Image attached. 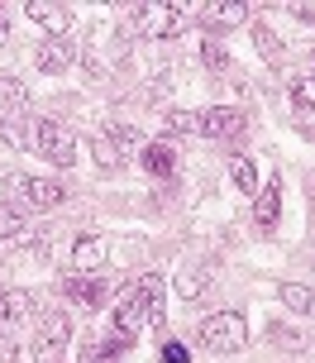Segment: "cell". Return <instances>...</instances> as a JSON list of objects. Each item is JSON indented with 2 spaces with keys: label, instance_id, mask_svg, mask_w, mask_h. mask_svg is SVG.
<instances>
[{
  "label": "cell",
  "instance_id": "obj_1",
  "mask_svg": "<svg viewBox=\"0 0 315 363\" xmlns=\"http://www.w3.org/2000/svg\"><path fill=\"white\" fill-rule=\"evenodd\" d=\"M125 19H130L134 34H144V38H177V34L191 29L196 15L186 5H130Z\"/></svg>",
  "mask_w": 315,
  "mask_h": 363
},
{
  "label": "cell",
  "instance_id": "obj_2",
  "mask_svg": "<svg viewBox=\"0 0 315 363\" xmlns=\"http://www.w3.org/2000/svg\"><path fill=\"white\" fill-rule=\"evenodd\" d=\"M196 340L210 354H239L244 340H248V325H244L239 311H215V315H205L201 325H196Z\"/></svg>",
  "mask_w": 315,
  "mask_h": 363
},
{
  "label": "cell",
  "instance_id": "obj_3",
  "mask_svg": "<svg viewBox=\"0 0 315 363\" xmlns=\"http://www.w3.org/2000/svg\"><path fill=\"white\" fill-rule=\"evenodd\" d=\"M29 134H34V139H29V148H34V153H43L48 163H57V167H72L76 163V139L57 125V120H34V125H29Z\"/></svg>",
  "mask_w": 315,
  "mask_h": 363
},
{
  "label": "cell",
  "instance_id": "obj_4",
  "mask_svg": "<svg viewBox=\"0 0 315 363\" xmlns=\"http://www.w3.org/2000/svg\"><path fill=\"white\" fill-rule=\"evenodd\" d=\"M72 345V320L62 315V311H43V320H38V335H34V359L38 363H57Z\"/></svg>",
  "mask_w": 315,
  "mask_h": 363
},
{
  "label": "cell",
  "instance_id": "obj_5",
  "mask_svg": "<svg viewBox=\"0 0 315 363\" xmlns=\"http://www.w3.org/2000/svg\"><path fill=\"white\" fill-rule=\"evenodd\" d=\"M62 296L81 311H96V306H105V301H115V287L101 282V277H86V272H67L62 277Z\"/></svg>",
  "mask_w": 315,
  "mask_h": 363
},
{
  "label": "cell",
  "instance_id": "obj_6",
  "mask_svg": "<svg viewBox=\"0 0 315 363\" xmlns=\"http://www.w3.org/2000/svg\"><path fill=\"white\" fill-rule=\"evenodd\" d=\"M10 191H15V196H29L34 211H53V206L67 201V186L57 177H10Z\"/></svg>",
  "mask_w": 315,
  "mask_h": 363
},
{
  "label": "cell",
  "instance_id": "obj_7",
  "mask_svg": "<svg viewBox=\"0 0 315 363\" xmlns=\"http://www.w3.org/2000/svg\"><path fill=\"white\" fill-rule=\"evenodd\" d=\"M24 15L34 19L48 38H67V34H72V10H67V5H53V0H29V5H24Z\"/></svg>",
  "mask_w": 315,
  "mask_h": 363
},
{
  "label": "cell",
  "instance_id": "obj_8",
  "mask_svg": "<svg viewBox=\"0 0 315 363\" xmlns=\"http://www.w3.org/2000/svg\"><path fill=\"white\" fill-rule=\"evenodd\" d=\"M105 263H110V239H101V235H76V244H72V272H86V277H96Z\"/></svg>",
  "mask_w": 315,
  "mask_h": 363
},
{
  "label": "cell",
  "instance_id": "obj_9",
  "mask_svg": "<svg viewBox=\"0 0 315 363\" xmlns=\"http://www.w3.org/2000/svg\"><path fill=\"white\" fill-rule=\"evenodd\" d=\"M196 19L210 34H224V29H239L244 19H248V5H239V0H210V5L196 10Z\"/></svg>",
  "mask_w": 315,
  "mask_h": 363
},
{
  "label": "cell",
  "instance_id": "obj_10",
  "mask_svg": "<svg viewBox=\"0 0 315 363\" xmlns=\"http://www.w3.org/2000/svg\"><path fill=\"white\" fill-rule=\"evenodd\" d=\"M201 134H205V139H239V134H244V115H239V110H229V106L205 110V115H201Z\"/></svg>",
  "mask_w": 315,
  "mask_h": 363
},
{
  "label": "cell",
  "instance_id": "obj_11",
  "mask_svg": "<svg viewBox=\"0 0 315 363\" xmlns=\"http://www.w3.org/2000/svg\"><path fill=\"white\" fill-rule=\"evenodd\" d=\"M72 48H67V38H43V43H38L34 48V67L38 72H67V67H72Z\"/></svg>",
  "mask_w": 315,
  "mask_h": 363
},
{
  "label": "cell",
  "instance_id": "obj_12",
  "mask_svg": "<svg viewBox=\"0 0 315 363\" xmlns=\"http://www.w3.org/2000/svg\"><path fill=\"white\" fill-rule=\"evenodd\" d=\"M277 216H282V182L273 177L258 191V211H253V220H258L263 230H273V225H277Z\"/></svg>",
  "mask_w": 315,
  "mask_h": 363
},
{
  "label": "cell",
  "instance_id": "obj_13",
  "mask_svg": "<svg viewBox=\"0 0 315 363\" xmlns=\"http://www.w3.org/2000/svg\"><path fill=\"white\" fill-rule=\"evenodd\" d=\"M144 167H149L153 177H172L177 172V148L163 144V139L158 144H144Z\"/></svg>",
  "mask_w": 315,
  "mask_h": 363
},
{
  "label": "cell",
  "instance_id": "obj_14",
  "mask_svg": "<svg viewBox=\"0 0 315 363\" xmlns=\"http://www.w3.org/2000/svg\"><path fill=\"white\" fill-rule=\"evenodd\" d=\"M277 296H282V306H287V311H297V315H311V320H315V287H301V282H282Z\"/></svg>",
  "mask_w": 315,
  "mask_h": 363
},
{
  "label": "cell",
  "instance_id": "obj_15",
  "mask_svg": "<svg viewBox=\"0 0 315 363\" xmlns=\"http://www.w3.org/2000/svg\"><path fill=\"white\" fill-rule=\"evenodd\" d=\"M163 291H167V282L158 277V272H149V277H139V301L153 311V320H163Z\"/></svg>",
  "mask_w": 315,
  "mask_h": 363
},
{
  "label": "cell",
  "instance_id": "obj_16",
  "mask_svg": "<svg viewBox=\"0 0 315 363\" xmlns=\"http://www.w3.org/2000/svg\"><path fill=\"white\" fill-rule=\"evenodd\" d=\"M29 230H24V216L10 211V206H0V244H24Z\"/></svg>",
  "mask_w": 315,
  "mask_h": 363
},
{
  "label": "cell",
  "instance_id": "obj_17",
  "mask_svg": "<svg viewBox=\"0 0 315 363\" xmlns=\"http://www.w3.org/2000/svg\"><path fill=\"white\" fill-rule=\"evenodd\" d=\"M229 177H234V191H263L258 186V167H253V158H234V163H229Z\"/></svg>",
  "mask_w": 315,
  "mask_h": 363
},
{
  "label": "cell",
  "instance_id": "obj_18",
  "mask_svg": "<svg viewBox=\"0 0 315 363\" xmlns=\"http://www.w3.org/2000/svg\"><path fill=\"white\" fill-rule=\"evenodd\" d=\"M287 96L297 110H315V77H287Z\"/></svg>",
  "mask_w": 315,
  "mask_h": 363
},
{
  "label": "cell",
  "instance_id": "obj_19",
  "mask_svg": "<svg viewBox=\"0 0 315 363\" xmlns=\"http://www.w3.org/2000/svg\"><path fill=\"white\" fill-rule=\"evenodd\" d=\"M81 363H115L110 335H86V340H81Z\"/></svg>",
  "mask_w": 315,
  "mask_h": 363
},
{
  "label": "cell",
  "instance_id": "obj_20",
  "mask_svg": "<svg viewBox=\"0 0 315 363\" xmlns=\"http://www.w3.org/2000/svg\"><path fill=\"white\" fill-rule=\"evenodd\" d=\"M0 106L5 110H24L29 106V91H24L19 77H0Z\"/></svg>",
  "mask_w": 315,
  "mask_h": 363
},
{
  "label": "cell",
  "instance_id": "obj_21",
  "mask_svg": "<svg viewBox=\"0 0 315 363\" xmlns=\"http://www.w3.org/2000/svg\"><path fill=\"white\" fill-rule=\"evenodd\" d=\"M105 139H110V148L125 158V153L139 148V129H134V125H110V129H105Z\"/></svg>",
  "mask_w": 315,
  "mask_h": 363
},
{
  "label": "cell",
  "instance_id": "obj_22",
  "mask_svg": "<svg viewBox=\"0 0 315 363\" xmlns=\"http://www.w3.org/2000/svg\"><path fill=\"white\" fill-rule=\"evenodd\" d=\"M186 296V301H196V296H205L210 291V268H191V272H182V287H177Z\"/></svg>",
  "mask_w": 315,
  "mask_h": 363
},
{
  "label": "cell",
  "instance_id": "obj_23",
  "mask_svg": "<svg viewBox=\"0 0 315 363\" xmlns=\"http://www.w3.org/2000/svg\"><path fill=\"white\" fill-rule=\"evenodd\" d=\"M201 62L210 67V72H224V67H229V53H224L220 43L210 38V43H201Z\"/></svg>",
  "mask_w": 315,
  "mask_h": 363
},
{
  "label": "cell",
  "instance_id": "obj_24",
  "mask_svg": "<svg viewBox=\"0 0 315 363\" xmlns=\"http://www.w3.org/2000/svg\"><path fill=\"white\" fill-rule=\"evenodd\" d=\"M167 129H182V134H201V115H191V110H172V115H167Z\"/></svg>",
  "mask_w": 315,
  "mask_h": 363
},
{
  "label": "cell",
  "instance_id": "obj_25",
  "mask_svg": "<svg viewBox=\"0 0 315 363\" xmlns=\"http://www.w3.org/2000/svg\"><path fill=\"white\" fill-rule=\"evenodd\" d=\"M273 345H282V349H301V345H306V335H301V330H292V325H273Z\"/></svg>",
  "mask_w": 315,
  "mask_h": 363
},
{
  "label": "cell",
  "instance_id": "obj_26",
  "mask_svg": "<svg viewBox=\"0 0 315 363\" xmlns=\"http://www.w3.org/2000/svg\"><path fill=\"white\" fill-rule=\"evenodd\" d=\"M96 163H101V167H120V163H125V158L110 148V139H105V134L96 139Z\"/></svg>",
  "mask_w": 315,
  "mask_h": 363
},
{
  "label": "cell",
  "instance_id": "obj_27",
  "mask_svg": "<svg viewBox=\"0 0 315 363\" xmlns=\"http://www.w3.org/2000/svg\"><path fill=\"white\" fill-rule=\"evenodd\" d=\"M0 144L10 148V153H19V148H29V139H19V129L10 120H0Z\"/></svg>",
  "mask_w": 315,
  "mask_h": 363
},
{
  "label": "cell",
  "instance_id": "obj_28",
  "mask_svg": "<svg viewBox=\"0 0 315 363\" xmlns=\"http://www.w3.org/2000/svg\"><path fill=\"white\" fill-rule=\"evenodd\" d=\"M253 38H258V53L273 62V57H277V48H282L277 38H273V29H253Z\"/></svg>",
  "mask_w": 315,
  "mask_h": 363
},
{
  "label": "cell",
  "instance_id": "obj_29",
  "mask_svg": "<svg viewBox=\"0 0 315 363\" xmlns=\"http://www.w3.org/2000/svg\"><path fill=\"white\" fill-rule=\"evenodd\" d=\"M163 363H186V345H177V340L163 345Z\"/></svg>",
  "mask_w": 315,
  "mask_h": 363
},
{
  "label": "cell",
  "instance_id": "obj_30",
  "mask_svg": "<svg viewBox=\"0 0 315 363\" xmlns=\"http://www.w3.org/2000/svg\"><path fill=\"white\" fill-rule=\"evenodd\" d=\"M0 363H15V340L10 335H0Z\"/></svg>",
  "mask_w": 315,
  "mask_h": 363
},
{
  "label": "cell",
  "instance_id": "obj_31",
  "mask_svg": "<svg viewBox=\"0 0 315 363\" xmlns=\"http://www.w3.org/2000/svg\"><path fill=\"white\" fill-rule=\"evenodd\" d=\"M10 34V19H5V10H0V38Z\"/></svg>",
  "mask_w": 315,
  "mask_h": 363
},
{
  "label": "cell",
  "instance_id": "obj_32",
  "mask_svg": "<svg viewBox=\"0 0 315 363\" xmlns=\"http://www.w3.org/2000/svg\"><path fill=\"white\" fill-rule=\"evenodd\" d=\"M311 201H315V191H311Z\"/></svg>",
  "mask_w": 315,
  "mask_h": 363
}]
</instances>
